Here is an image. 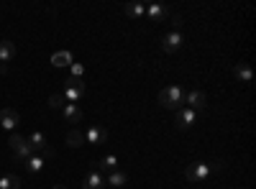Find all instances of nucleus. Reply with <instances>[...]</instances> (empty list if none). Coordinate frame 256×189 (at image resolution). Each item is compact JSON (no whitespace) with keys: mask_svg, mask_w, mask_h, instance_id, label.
Here are the masks:
<instances>
[{"mask_svg":"<svg viewBox=\"0 0 256 189\" xmlns=\"http://www.w3.org/2000/svg\"><path fill=\"white\" fill-rule=\"evenodd\" d=\"M184 90L182 87H177V85H172V87H164L162 92H159V105L162 108H166V110H180L182 108V102H184Z\"/></svg>","mask_w":256,"mask_h":189,"instance_id":"nucleus-1","label":"nucleus"},{"mask_svg":"<svg viewBox=\"0 0 256 189\" xmlns=\"http://www.w3.org/2000/svg\"><path fill=\"white\" fill-rule=\"evenodd\" d=\"M62 95H64V100H70V102L74 105V102L84 95V82H82V79H74V77L67 79V82H64V92H62Z\"/></svg>","mask_w":256,"mask_h":189,"instance_id":"nucleus-2","label":"nucleus"},{"mask_svg":"<svg viewBox=\"0 0 256 189\" xmlns=\"http://www.w3.org/2000/svg\"><path fill=\"white\" fill-rule=\"evenodd\" d=\"M208 174H210V166L208 164H190L187 166V172H184V177H187V182H192V184H198V182H202V179H208Z\"/></svg>","mask_w":256,"mask_h":189,"instance_id":"nucleus-3","label":"nucleus"},{"mask_svg":"<svg viewBox=\"0 0 256 189\" xmlns=\"http://www.w3.org/2000/svg\"><path fill=\"white\" fill-rule=\"evenodd\" d=\"M10 149H13V154L20 156V159H28V156L34 154V151H31V146H28V138L18 136V133L10 136Z\"/></svg>","mask_w":256,"mask_h":189,"instance_id":"nucleus-4","label":"nucleus"},{"mask_svg":"<svg viewBox=\"0 0 256 189\" xmlns=\"http://www.w3.org/2000/svg\"><path fill=\"white\" fill-rule=\"evenodd\" d=\"M180 46H182V33H177V31L166 33V36L162 38V49H164L166 54H174V51H180Z\"/></svg>","mask_w":256,"mask_h":189,"instance_id":"nucleus-5","label":"nucleus"},{"mask_svg":"<svg viewBox=\"0 0 256 189\" xmlns=\"http://www.w3.org/2000/svg\"><path fill=\"white\" fill-rule=\"evenodd\" d=\"M18 113L13 108H6V110H0V125H3L6 131H16V125H18Z\"/></svg>","mask_w":256,"mask_h":189,"instance_id":"nucleus-6","label":"nucleus"},{"mask_svg":"<svg viewBox=\"0 0 256 189\" xmlns=\"http://www.w3.org/2000/svg\"><path fill=\"white\" fill-rule=\"evenodd\" d=\"M195 118H198V113H195V110H190V108H180V110H177V128L187 131L190 125L195 123Z\"/></svg>","mask_w":256,"mask_h":189,"instance_id":"nucleus-7","label":"nucleus"},{"mask_svg":"<svg viewBox=\"0 0 256 189\" xmlns=\"http://www.w3.org/2000/svg\"><path fill=\"white\" fill-rule=\"evenodd\" d=\"M184 102L190 105V110H202L205 108V92H200V90H195V92H187L184 95Z\"/></svg>","mask_w":256,"mask_h":189,"instance_id":"nucleus-8","label":"nucleus"},{"mask_svg":"<svg viewBox=\"0 0 256 189\" xmlns=\"http://www.w3.org/2000/svg\"><path fill=\"white\" fill-rule=\"evenodd\" d=\"M84 136H88V141L90 143H105V141H108V131H105V128H100V125H90V128H88V133H84Z\"/></svg>","mask_w":256,"mask_h":189,"instance_id":"nucleus-9","label":"nucleus"},{"mask_svg":"<svg viewBox=\"0 0 256 189\" xmlns=\"http://www.w3.org/2000/svg\"><path fill=\"white\" fill-rule=\"evenodd\" d=\"M62 113H64V120H67V123H82V110L77 108V105H72V102H67V105H64V108H62Z\"/></svg>","mask_w":256,"mask_h":189,"instance_id":"nucleus-10","label":"nucleus"},{"mask_svg":"<svg viewBox=\"0 0 256 189\" xmlns=\"http://www.w3.org/2000/svg\"><path fill=\"white\" fill-rule=\"evenodd\" d=\"M52 64L54 67H72L74 59H72L70 51H56V54H52Z\"/></svg>","mask_w":256,"mask_h":189,"instance_id":"nucleus-11","label":"nucleus"},{"mask_svg":"<svg viewBox=\"0 0 256 189\" xmlns=\"http://www.w3.org/2000/svg\"><path fill=\"white\" fill-rule=\"evenodd\" d=\"M28 146H31V151L41 154V151H44L49 143H46V136H44V133H38V131H36V133H34L31 138H28Z\"/></svg>","mask_w":256,"mask_h":189,"instance_id":"nucleus-12","label":"nucleus"},{"mask_svg":"<svg viewBox=\"0 0 256 189\" xmlns=\"http://www.w3.org/2000/svg\"><path fill=\"white\" fill-rule=\"evenodd\" d=\"M13 56H16V46L10 44V41H0V64L10 61Z\"/></svg>","mask_w":256,"mask_h":189,"instance_id":"nucleus-13","label":"nucleus"},{"mask_svg":"<svg viewBox=\"0 0 256 189\" xmlns=\"http://www.w3.org/2000/svg\"><path fill=\"white\" fill-rule=\"evenodd\" d=\"M82 189H105V182H102V177L98 172H90L88 179H84V187Z\"/></svg>","mask_w":256,"mask_h":189,"instance_id":"nucleus-14","label":"nucleus"},{"mask_svg":"<svg viewBox=\"0 0 256 189\" xmlns=\"http://www.w3.org/2000/svg\"><path fill=\"white\" fill-rule=\"evenodd\" d=\"M0 189H20V177H16V174L0 177Z\"/></svg>","mask_w":256,"mask_h":189,"instance_id":"nucleus-15","label":"nucleus"},{"mask_svg":"<svg viewBox=\"0 0 256 189\" xmlns=\"http://www.w3.org/2000/svg\"><path fill=\"white\" fill-rule=\"evenodd\" d=\"M146 13L152 15L154 20H164V18L169 15V10H166L164 5H156V3H154V5H148V8H146Z\"/></svg>","mask_w":256,"mask_h":189,"instance_id":"nucleus-16","label":"nucleus"},{"mask_svg":"<svg viewBox=\"0 0 256 189\" xmlns=\"http://www.w3.org/2000/svg\"><path fill=\"white\" fill-rule=\"evenodd\" d=\"M82 141H84V136H82L77 128H72V131L67 133V146H70V149H80Z\"/></svg>","mask_w":256,"mask_h":189,"instance_id":"nucleus-17","label":"nucleus"},{"mask_svg":"<svg viewBox=\"0 0 256 189\" xmlns=\"http://www.w3.org/2000/svg\"><path fill=\"white\" fill-rule=\"evenodd\" d=\"M26 169L34 172V174L41 172V169H44V159H41L38 154H36V156H28V159H26Z\"/></svg>","mask_w":256,"mask_h":189,"instance_id":"nucleus-18","label":"nucleus"},{"mask_svg":"<svg viewBox=\"0 0 256 189\" xmlns=\"http://www.w3.org/2000/svg\"><path fill=\"white\" fill-rule=\"evenodd\" d=\"M233 74H236L238 82H251V67L248 64H238L236 69H233Z\"/></svg>","mask_w":256,"mask_h":189,"instance_id":"nucleus-19","label":"nucleus"},{"mask_svg":"<svg viewBox=\"0 0 256 189\" xmlns=\"http://www.w3.org/2000/svg\"><path fill=\"white\" fill-rule=\"evenodd\" d=\"M123 13L131 15V18H141L144 15V5L141 3H128V5H123Z\"/></svg>","mask_w":256,"mask_h":189,"instance_id":"nucleus-20","label":"nucleus"},{"mask_svg":"<svg viewBox=\"0 0 256 189\" xmlns=\"http://www.w3.org/2000/svg\"><path fill=\"white\" fill-rule=\"evenodd\" d=\"M98 166H100V169H105V172H116L118 159H116V156H102V159L98 161Z\"/></svg>","mask_w":256,"mask_h":189,"instance_id":"nucleus-21","label":"nucleus"},{"mask_svg":"<svg viewBox=\"0 0 256 189\" xmlns=\"http://www.w3.org/2000/svg\"><path fill=\"white\" fill-rule=\"evenodd\" d=\"M64 105H67V102H64V95H62V92H52V95H49V108H52V110H62Z\"/></svg>","mask_w":256,"mask_h":189,"instance_id":"nucleus-22","label":"nucleus"},{"mask_svg":"<svg viewBox=\"0 0 256 189\" xmlns=\"http://www.w3.org/2000/svg\"><path fill=\"white\" fill-rule=\"evenodd\" d=\"M108 182H110V184H113V187H126V182H128V177H126V174H123V172H113V174H110V179H108Z\"/></svg>","mask_w":256,"mask_h":189,"instance_id":"nucleus-23","label":"nucleus"},{"mask_svg":"<svg viewBox=\"0 0 256 189\" xmlns=\"http://www.w3.org/2000/svg\"><path fill=\"white\" fill-rule=\"evenodd\" d=\"M70 72H72V77H74V79H82V74H84V67L74 61V64L70 67Z\"/></svg>","mask_w":256,"mask_h":189,"instance_id":"nucleus-24","label":"nucleus"},{"mask_svg":"<svg viewBox=\"0 0 256 189\" xmlns=\"http://www.w3.org/2000/svg\"><path fill=\"white\" fill-rule=\"evenodd\" d=\"M169 20H172V26H174V31L180 33V26H182V15H180V13H172V15H169Z\"/></svg>","mask_w":256,"mask_h":189,"instance_id":"nucleus-25","label":"nucleus"},{"mask_svg":"<svg viewBox=\"0 0 256 189\" xmlns=\"http://www.w3.org/2000/svg\"><path fill=\"white\" fill-rule=\"evenodd\" d=\"M52 189H67V187H64V184H56V187H52Z\"/></svg>","mask_w":256,"mask_h":189,"instance_id":"nucleus-26","label":"nucleus"},{"mask_svg":"<svg viewBox=\"0 0 256 189\" xmlns=\"http://www.w3.org/2000/svg\"><path fill=\"white\" fill-rule=\"evenodd\" d=\"M244 189H246V187H244Z\"/></svg>","mask_w":256,"mask_h":189,"instance_id":"nucleus-27","label":"nucleus"}]
</instances>
